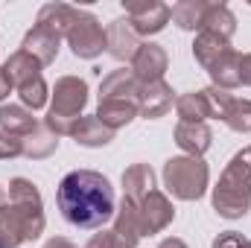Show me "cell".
I'll return each mask as SVG.
<instances>
[{"instance_id":"cell-12","label":"cell","mask_w":251,"mask_h":248,"mask_svg":"<svg viewBox=\"0 0 251 248\" xmlns=\"http://www.w3.org/2000/svg\"><path fill=\"white\" fill-rule=\"evenodd\" d=\"M105 38H108V53L117 62H131L140 47V35L131 29V24L126 18H117L105 26Z\"/></svg>"},{"instance_id":"cell-32","label":"cell","mask_w":251,"mask_h":248,"mask_svg":"<svg viewBox=\"0 0 251 248\" xmlns=\"http://www.w3.org/2000/svg\"><path fill=\"white\" fill-rule=\"evenodd\" d=\"M85 248H114V243H111V231L94 234V237L88 240V246H85Z\"/></svg>"},{"instance_id":"cell-13","label":"cell","mask_w":251,"mask_h":248,"mask_svg":"<svg viewBox=\"0 0 251 248\" xmlns=\"http://www.w3.org/2000/svg\"><path fill=\"white\" fill-rule=\"evenodd\" d=\"M108 231H111L114 248H137V243H140V225H137V210H134V204L128 198L120 201Z\"/></svg>"},{"instance_id":"cell-3","label":"cell","mask_w":251,"mask_h":248,"mask_svg":"<svg viewBox=\"0 0 251 248\" xmlns=\"http://www.w3.org/2000/svg\"><path fill=\"white\" fill-rule=\"evenodd\" d=\"M213 210L222 219H243L251 210V155L249 149L237 152L225 173L219 175V184L213 187Z\"/></svg>"},{"instance_id":"cell-33","label":"cell","mask_w":251,"mask_h":248,"mask_svg":"<svg viewBox=\"0 0 251 248\" xmlns=\"http://www.w3.org/2000/svg\"><path fill=\"white\" fill-rule=\"evenodd\" d=\"M240 82L251 88V53H246V56L240 59Z\"/></svg>"},{"instance_id":"cell-22","label":"cell","mask_w":251,"mask_h":248,"mask_svg":"<svg viewBox=\"0 0 251 248\" xmlns=\"http://www.w3.org/2000/svg\"><path fill=\"white\" fill-rule=\"evenodd\" d=\"M56 149H59V137H56L44 123H38L26 137H24V158H29V161H44V158H50Z\"/></svg>"},{"instance_id":"cell-36","label":"cell","mask_w":251,"mask_h":248,"mask_svg":"<svg viewBox=\"0 0 251 248\" xmlns=\"http://www.w3.org/2000/svg\"><path fill=\"white\" fill-rule=\"evenodd\" d=\"M158 248H187V243H184V240H178V237H167Z\"/></svg>"},{"instance_id":"cell-2","label":"cell","mask_w":251,"mask_h":248,"mask_svg":"<svg viewBox=\"0 0 251 248\" xmlns=\"http://www.w3.org/2000/svg\"><path fill=\"white\" fill-rule=\"evenodd\" d=\"M44 201L29 178H12L9 198L0 204V246L18 248L44 234Z\"/></svg>"},{"instance_id":"cell-30","label":"cell","mask_w":251,"mask_h":248,"mask_svg":"<svg viewBox=\"0 0 251 248\" xmlns=\"http://www.w3.org/2000/svg\"><path fill=\"white\" fill-rule=\"evenodd\" d=\"M21 155H24V137L0 131V161H12V158H21Z\"/></svg>"},{"instance_id":"cell-5","label":"cell","mask_w":251,"mask_h":248,"mask_svg":"<svg viewBox=\"0 0 251 248\" xmlns=\"http://www.w3.org/2000/svg\"><path fill=\"white\" fill-rule=\"evenodd\" d=\"M164 187L173 198L178 201H196L204 196L207 181H210V170L201 158H190V155H178L170 158L164 164Z\"/></svg>"},{"instance_id":"cell-38","label":"cell","mask_w":251,"mask_h":248,"mask_svg":"<svg viewBox=\"0 0 251 248\" xmlns=\"http://www.w3.org/2000/svg\"><path fill=\"white\" fill-rule=\"evenodd\" d=\"M249 155H251V146H249Z\"/></svg>"},{"instance_id":"cell-26","label":"cell","mask_w":251,"mask_h":248,"mask_svg":"<svg viewBox=\"0 0 251 248\" xmlns=\"http://www.w3.org/2000/svg\"><path fill=\"white\" fill-rule=\"evenodd\" d=\"M176 111H178L181 123H204V120L213 117L210 114V105H207V99H204L201 91H190V94L176 97Z\"/></svg>"},{"instance_id":"cell-20","label":"cell","mask_w":251,"mask_h":248,"mask_svg":"<svg viewBox=\"0 0 251 248\" xmlns=\"http://www.w3.org/2000/svg\"><path fill=\"white\" fill-rule=\"evenodd\" d=\"M199 32H213V35L231 41L234 32H237V18L225 3H207V12H204V21H201Z\"/></svg>"},{"instance_id":"cell-8","label":"cell","mask_w":251,"mask_h":248,"mask_svg":"<svg viewBox=\"0 0 251 248\" xmlns=\"http://www.w3.org/2000/svg\"><path fill=\"white\" fill-rule=\"evenodd\" d=\"M137 210V225H140V237H152V234H161L173 219H176V207L173 201L155 187L146 198H140L134 204Z\"/></svg>"},{"instance_id":"cell-14","label":"cell","mask_w":251,"mask_h":248,"mask_svg":"<svg viewBox=\"0 0 251 248\" xmlns=\"http://www.w3.org/2000/svg\"><path fill=\"white\" fill-rule=\"evenodd\" d=\"M173 137H176L178 149L184 155H190V158H201L210 149V143H213V131H210L207 123H181L178 120Z\"/></svg>"},{"instance_id":"cell-19","label":"cell","mask_w":251,"mask_h":248,"mask_svg":"<svg viewBox=\"0 0 251 248\" xmlns=\"http://www.w3.org/2000/svg\"><path fill=\"white\" fill-rule=\"evenodd\" d=\"M35 125H38V120L21 102H3L0 105V131L15 134V137H26Z\"/></svg>"},{"instance_id":"cell-9","label":"cell","mask_w":251,"mask_h":248,"mask_svg":"<svg viewBox=\"0 0 251 248\" xmlns=\"http://www.w3.org/2000/svg\"><path fill=\"white\" fill-rule=\"evenodd\" d=\"M128 64H131L128 70L134 73V79H137L140 85H149V82H161V79H164V73H167V67H170V56H167V50H164L161 44L146 41V44L137 47L134 59Z\"/></svg>"},{"instance_id":"cell-17","label":"cell","mask_w":251,"mask_h":248,"mask_svg":"<svg viewBox=\"0 0 251 248\" xmlns=\"http://www.w3.org/2000/svg\"><path fill=\"white\" fill-rule=\"evenodd\" d=\"M152 190H155V173L149 164H131L123 173V198H128L131 204L146 198Z\"/></svg>"},{"instance_id":"cell-18","label":"cell","mask_w":251,"mask_h":248,"mask_svg":"<svg viewBox=\"0 0 251 248\" xmlns=\"http://www.w3.org/2000/svg\"><path fill=\"white\" fill-rule=\"evenodd\" d=\"M240 59H243V53H237V50L231 47L228 53H222L216 62L207 67V73H210V79H213L216 88L234 91V88L243 85V82H240Z\"/></svg>"},{"instance_id":"cell-1","label":"cell","mask_w":251,"mask_h":248,"mask_svg":"<svg viewBox=\"0 0 251 248\" xmlns=\"http://www.w3.org/2000/svg\"><path fill=\"white\" fill-rule=\"evenodd\" d=\"M56 201H59L64 222L73 225V228H82V231L102 228L117 213L114 187L102 173H94V170L67 173L59 181Z\"/></svg>"},{"instance_id":"cell-7","label":"cell","mask_w":251,"mask_h":248,"mask_svg":"<svg viewBox=\"0 0 251 248\" xmlns=\"http://www.w3.org/2000/svg\"><path fill=\"white\" fill-rule=\"evenodd\" d=\"M123 9L137 35H155L170 24V6L161 0H123Z\"/></svg>"},{"instance_id":"cell-27","label":"cell","mask_w":251,"mask_h":248,"mask_svg":"<svg viewBox=\"0 0 251 248\" xmlns=\"http://www.w3.org/2000/svg\"><path fill=\"white\" fill-rule=\"evenodd\" d=\"M228 50H231V41H225V38H219L213 32H199L196 41H193V56H196V62L201 64L204 70L216 62L222 53H228Z\"/></svg>"},{"instance_id":"cell-39","label":"cell","mask_w":251,"mask_h":248,"mask_svg":"<svg viewBox=\"0 0 251 248\" xmlns=\"http://www.w3.org/2000/svg\"><path fill=\"white\" fill-rule=\"evenodd\" d=\"M0 248H3V246H0Z\"/></svg>"},{"instance_id":"cell-4","label":"cell","mask_w":251,"mask_h":248,"mask_svg":"<svg viewBox=\"0 0 251 248\" xmlns=\"http://www.w3.org/2000/svg\"><path fill=\"white\" fill-rule=\"evenodd\" d=\"M85 105H88V85H85V79H79V76H62L53 85V102L47 108L44 125L56 137H64V134H70V128L82 117Z\"/></svg>"},{"instance_id":"cell-37","label":"cell","mask_w":251,"mask_h":248,"mask_svg":"<svg viewBox=\"0 0 251 248\" xmlns=\"http://www.w3.org/2000/svg\"><path fill=\"white\" fill-rule=\"evenodd\" d=\"M3 201H6V193H3V187H0V204H3Z\"/></svg>"},{"instance_id":"cell-24","label":"cell","mask_w":251,"mask_h":248,"mask_svg":"<svg viewBox=\"0 0 251 248\" xmlns=\"http://www.w3.org/2000/svg\"><path fill=\"white\" fill-rule=\"evenodd\" d=\"M204 12H207V3L204 0H178L173 9H170V21L187 32H199L201 29V21H204Z\"/></svg>"},{"instance_id":"cell-11","label":"cell","mask_w":251,"mask_h":248,"mask_svg":"<svg viewBox=\"0 0 251 248\" xmlns=\"http://www.w3.org/2000/svg\"><path fill=\"white\" fill-rule=\"evenodd\" d=\"M173 105H176V91H173L164 79H161V82L140 85V94H137V111H140V117L158 120V117L170 114Z\"/></svg>"},{"instance_id":"cell-21","label":"cell","mask_w":251,"mask_h":248,"mask_svg":"<svg viewBox=\"0 0 251 248\" xmlns=\"http://www.w3.org/2000/svg\"><path fill=\"white\" fill-rule=\"evenodd\" d=\"M140 94V82L134 79L131 70H111L102 82H100V99H108V97H128V99H137Z\"/></svg>"},{"instance_id":"cell-16","label":"cell","mask_w":251,"mask_h":248,"mask_svg":"<svg viewBox=\"0 0 251 248\" xmlns=\"http://www.w3.org/2000/svg\"><path fill=\"white\" fill-rule=\"evenodd\" d=\"M70 137L79 143V146H85V149H102V146H108L111 140H114V131L108 128V125H102L97 120V114H91V117H79L76 125L70 128Z\"/></svg>"},{"instance_id":"cell-25","label":"cell","mask_w":251,"mask_h":248,"mask_svg":"<svg viewBox=\"0 0 251 248\" xmlns=\"http://www.w3.org/2000/svg\"><path fill=\"white\" fill-rule=\"evenodd\" d=\"M15 94L21 97V105L29 108V111H38V108H44V105L50 102V88H47V82H44L41 73H38V76H29V79H24V82H18V85H15Z\"/></svg>"},{"instance_id":"cell-10","label":"cell","mask_w":251,"mask_h":248,"mask_svg":"<svg viewBox=\"0 0 251 248\" xmlns=\"http://www.w3.org/2000/svg\"><path fill=\"white\" fill-rule=\"evenodd\" d=\"M59 47H62V35H59L56 29L44 26V24H32V29H26V35H24V41H21V50L29 53L41 67H47V64L56 62Z\"/></svg>"},{"instance_id":"cell-28","label":"cell","mask_w":251,"mask_h":248,"mask_svg":"<svg viewBox=\"0 0 251 248\" xmlns=\"http://www.w3.org/2000/svg\"><path fill=\"white\" fill-rule=\"evenodd\" d=\"M3 70H6V76H9V82H12V88L18 85V82H24V79H29V76H38L44 67L35 62L29 53H24V50H15L6 62H3Z\"/></svg>"},{"instance_id":"cell-6","label":"cell","mask_w":251,"mask_h":248,"mask_svg":"<svg viewBox=\"0 0 251 248\" xmlns=\"http://www.w3.org/2000/svg\"><path fill=\"white\" fill-rule=\"evenodd\" d=\"M64 41H67V47H70V53H73L76 59H88V62H91V59H97V56H102V53L108 50L105 26L97 21V15L82 12V9H79V15H76L73 26L67 29Z\"/></svg>"},{"instance_id":"cell-34","label":"cell","mask_w":251,"mask_h":248,"mask_svg":"<svg viewBox=\"0 0 251 248\" xmlns=\"http://www.w3.org/2000/svg\"><path fill=\"white\" fill-rule=\"evenodd\" d=\"M12 91H15V88H12V82H9V76H6V70L0 67V105L6 102V97H9Z\"/></svg>"},{"instance_id":"cell-35","label":"cell","mask_w":251,"mask_h":248,"mask_svg":"<svg viewBox=\"0 0 251 248\" xmlns=\"http://www.w3.org/2000/svg\"><path fill=\"white\" fill-rule=\"evenodd\" d=\"M44 248H76L70 240H64V237H50L47 243H44Z\"/></svg>"},{"instance_id":"cell-23","label":"cell","mask_w":251,"mask_h":248,"mask_svg":"<svg viewBox=\"0 0 251 248\" xmlns=\"http://www.w3.org/2000/svg\"><path fill=\"white\" fill-rule=\"evenodd\" d=\"M76 15H79V9H76V6H67V3H47V6H41V9H38L35 24H44V26L56 29V32L64 38V35H67V29L73 26Z\"/></svg>"},{"instance_id":"cell-31","label":"cell","mask_w":251,"mask_h":248,"mask_svg":"<svg viewBox=\"0 0 251 248\" xmlns=\"http://www.w3.org/2000/svg\"><path fill=\"white\" fill-rule=\"evenodd\" d=\"M210 248H251V240H246V237L237 234V231H222V234L213 240Z\"/></svg>"},{"instance_id":"cell-15","label":"cell","mask_w":251,"mask_h":248,"mask_svg":"<svg viewBox=\"0 0 251 248\" xmlns=\"http://www.w3.org/2000/svg\"><path fill=\"white\" fill-rule=\"evenodd\" d=\"M137 114H140L137 99H128V97H108V99H100V105H97V120L108 125L111 131L128 125Z\"/></svg>"},{"instance_id":"cell-29","label":"cell","mask_w":251,"mask_h":248,"mask_svg":"<svg viewBox=\"0 0 251 248\" xmlns=\"http://www.w3.org/2000/svg\"><path fill=\"white\" fill-rule=\"evenodd\" d=\"M222 123L228 125L231 131L237 134H249L251 131V99H240V97H231L225 114H222Z\"/></svg>"}]
</instances>
